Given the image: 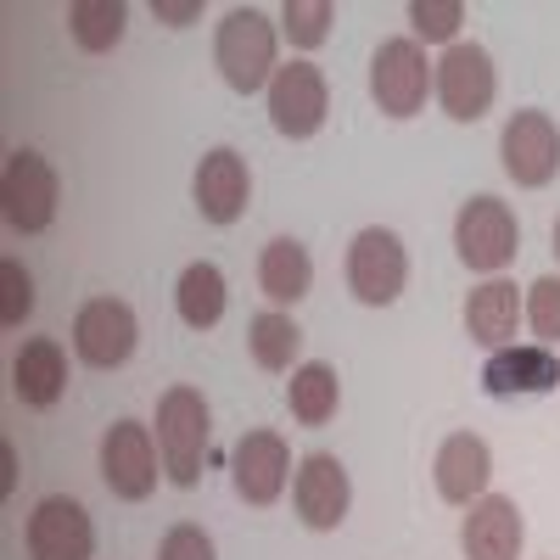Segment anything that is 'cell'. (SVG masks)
<instances>
[{
	"label": "cell",
	"mask_w": 560,
	"mask_h": 560,
	"mask_svg": "<svg viewBox=\"0 0 560 560\" xmlns=\"http://www.w3.org/2000/svg\"><path fill=\"white\" fill-rule=\"evenodd\" d=\"M287 477H292V448L280 432H242L236 454H230V482H236V499L242 504H275L287 493Z\"/></svg>",
	"instance_id": "14"
},
{
	"label": "cell",
	"mask_w": 560,
	"mask_h": 560,
	"mask_svg": "<svg viewBox=\"0 0 560 560\" xmlns=\"http://www.w3.org/2000/svg\"><path fill=\"white\" fill-rule=\"evenodd\" d=\"M432 90H438V102H443V113H448L454 124H477V118L493 107V96H499L493 57L482 51L477 39H454L448 51H443V62H438Z\"/></svg>",
	"instance_id": "6"
},
{
	"label": "cell",
	"mask_w": 560,
	"mask_h": 560,
	"mask_svg": "<svg viewBox=\"0 0 560 560\" xmlns=\"http://www.w3.org/2000/svg\"><path fill=\"white\" fill-rule=\"evenodd\" d=\"M158 560H219V555H213V538H208L197 522H179V527L163 533Z\"/></svg>",
	"instance_id": "30"
},
{
	"label": "cell",
	"mask_w": 560,
	"mask_h": 560,
	"mask_svg": "<svg viewBox=\"0 0 560 560\" xmlns=\"http://www.w3.org/2000/svg\"><path fill=\"white\" fill-rule=\"evenodd\" d=\"M555 258H560V219H555Z\"/></svg>",
	"instance_id": "32"
},
{
	"label": "cell",
	"mask_w": 560,
	"mask_h": 560,
	"mask_svg": "<svg viewBox=\"0 0 560 560\" xmlns=\"http://www.w3.org/2000/svg\"><path fill=\"white\" fill-rule=\"evenodd\" d=\"M28 314H34V280H28V269L18 258H7L0 264V319L23 325Z\"/></svg>",
	"instance_id": "29"
},
{
	"label": "cell",
	"mask_w": 560,
	"mask_h": 560,
	"mask_svg": "<svg viewBox=\"0 0 560 560\" xmlns=\"http://www.w3.org/2000/svg\"><path fill=\"white\" fill-rule=\"evenodd\" d=\"M337 404H342V382H337L331 364L308 359V364L292 370V382H287V409H292L298 427H325V420L337 415Z\"/></svg>",
	"instance_id": "23"
},
{
	"label": "cell",
	"mask_w": 560,
	"mask_h": 560,
	"mask_svg": "<svg viewBox=\"0 0 560 560\" xmlns=\"http://www.w3.org/2000/svg\"><path fill=\"white\" fill-rule=\"evenodd\" d=\"M454 253H459L465 269H477L488 280L504 275L522 253V224H516V213H510V202H499V197L465 202L459 219H454Z\"/></svg>",
	"instance_id": "3"
},
{
	"label": "cell",
	"mask_w": 560,
	"mask_h": 560,
	"mask_svg": "<svg viewBox=\"0 0 560 560\" xmlns=\"http://www.w3.org/2000/svg\"><path fill=\"white\" fill-rule=\"evenodd\" d=\"M124 28H129V7L124 0H73L68 7V34H73V45L79 51H113V45L124 39Z\"/></svg>",
	"instance_id": "24"
},
{
	"label": "cell",
	"mask_w": 560,
	"mask_h": 560,
	"mask_svg": "<svg viewBox=\"0 0 560 560\" xmlns=\"http://www.w3.org/2000/svg\"><path fill=\"white\" fill-rule=\"evenodd\" d=\"M247 353H253V364H258V370H292V364H298V353H303V331H298V319H292V314H280V308L258 314V319L247 325Z\"/></svg>",
	"instance_id": "25"
},
{
	"label": "cell",
	"mask_w": 560,
	"mask_h": 560,
	"mask_svg": "<svg viewBox=\"0 0 560 560\" xmlns=\"http://www.w3.org/2000/svg\"><path fill=\"white\" fill-rule=\"evenodd\" d=\"M0 208H7V224L18 236H39L57 219V168L39 152L18 147L7 158V174H0Z\"/></svg>",
	"instance_id": "7"
},
{
	"label": "cell",
	"mask_w": 560,
	"mask_h": 560,
	"mask_svg": "<svg viewBox=\"0 0 560 560\" xmlns=\"http://www.w3.org/2000/svg\"><path fill=\"white\" fill-rule=\"evenodd\" d=\"M152 18L168 23V28H185L202 18V0H152Z\"/></svg>",
	"instance_id": "31"
},
{
	"label": "cell",
	"mask_w": 560,
	"mask_h": 560,
	"mask_svg": "<svg viewBox=\"0 0 560 560\" xmlns=\"http://www.w3.org/2000/svg\"><path fill=\"white\" fill-rule=\"evenodd\" d=\"M522 292L516 280H482V287H471V298H465V337L482 342V348H516V325H522Z\"/></svg>",
	"instance_id": "19"
},
{
	"label": "cell",
	"mask_w": 560,
	"mask_h": 560,
	"mask_svg": "<svg viewBox=\"0 0 560 560\" xmlns=\"http://www.w3.org/2000/svg\"><path fill=\"white\" fill-rule=\"evenodd\" d=\"M191 197L202 208L208 224H236L253 202V174H247V158L236 147H213L202 163H197V179H191Z\"/></svg>",
	"instance_id": "15"
},
{
	"label": "cell",
	"mask_w": 560,
	"mask_h": 560,
	"mask_svg": "<svg viewBox=\"0 0 560 560\" xmlns=\"http://www.w3.org/2000/svg\"><path fill=\"white\" fill-rule=\"evenodd\" d=\"M331 18H337L331 0H287L280 28H287V39L298 45V51H319L325 34H331Z\"/></svg>",
	"instance_id": "26"
},
{
	"label": "cell",
	"mask_w": 560,
	"mask_h": 560,
	"mask_svg": "<svg viewBox=\"0 0 560 560\" xmlns=\"http://www.w3.org/2000/svg\"><path fill=\"white\" fill-rule=\"evenodd\" d=\"M23 544H28L34 560H90L96 555V522H90V510L79 499L51 493V499L34 504Z\"/></svg>",
	"instance_id": "12"
},
{
	"label": "cell",
	"mask_w": 560,
	"mask_h": 560,
	"mask_svg": "<svg viewBox=\"0 0 560 560\" xmlns=\"http://www.w3.org/2000/svg\"><path fill=\"white\" fill-rule=\"evenodd\" d=\"M140 342V319L124 298H90L79 314H73V353L90 364V370H118L129 364Z\"/></svg>",
	"instance_id": "11"
},
{
	"label": "cell",
	"mask_w": 560,
	"mask_h": 560,
	"mask_svg": "<svg viewBox=\"0 0 560 560\" xmlns=\"http://www.w3.org/2000/svg\"><path fill=\"white\" fill-rule=\"evenodd\" d=\"M404 287H409V253H404V242L393 236V230H382V224L359 230L353 247H348V292L364 308H387V303L404 298Z\"/></svg>",
	"instance_id": "5"
},
{
	"label": "cell",
	"mask_w": 560,
	"mask_h": 560,
	"mask_svg": "<svg viewBox=\"0 0 560 560\" xmlns=\"http://www.w3.org/2000/svg\"><path fill=\"white\" fill-rule=\"evenodd\" d=\"M258 287H264V298H269L275 308L303 303L308 287H314V258H308V247H303L298 236H275V242L264 247V258H258Z\"/></svg>",
	"instance_id": "21"
},
{
	"label": "cell",
	"mask_w": 560,
	"mask_h": 560,
	"mask_svg": "<svg viewBox=\"0 0 560 560\" xmlns=\"http://www.w3.org/2000/svg\"><path fill=\"white\" fill-rule=\"evenodd\" d=\"M488 477H493V448L477 432L443 438V448L432 459V482H438V493L448 504H477L488 493Z\"/></svg>",
	"instance_id": "17"
},
{
	"label": "cell",
	"mask_w": 560,
	"mask_h": 560,
	"mask_svg": "<svg viewBox=\"0 0 560 560\" xmlns=\"http://www.w3.org/2000/svg\"><path fill=\"white\" fill-rule=\"evenodd\" d=\"M292 504L303 527L314 533H337L348 522V504H353V482H348V465L337 454H303L298 459V477H292Z\"/></svg>",
	"instance_id": "13"
},
{
	"label": "cell",
	"mask_w": 560,
	"mask_h": 560,
	"mask_svg": "<svg viewBox=\"0 0 560 560\" xmlns=\"http://www.w3.org/2000/svg\"><path fill=\"white\" fill-rule=\"evenodd\" d=\"M527 325H533V337L538 348H555L560 342V275H544L527 287V303H522Z\"/></svg>",
	"instance_id": "27"
},
{
	"label": "cell",
	"mask_w": 560,
	"mask_h": 560,
	"mask_svg": "<svg viewBox=\"0 0 560 560\" xmlns=\"http://www.w3.org/2000/svg\"><path fill=\"white\" fill-rule=\"evenodd\" d=\"M12 393L28 409H51L68 393V353L57 337H34L23 342V353L12 359Z\"/></svg>",
	"instance_id": "20"
},
{
	"label": "cell",
	"mask_w": 560,
	"mask_h": 560,
	"mask_svg": "<svg viewBox=\"0 0 560 560\" xmlns=\"http://www.w3.org/2000/svg\"><path fill=\"white\" fill-rule=\"evenodd\" d=\"M158 459L163 454L152 443V427H140V420H113L107 438H102V482L113 488V499L140 504L158 488Z\"/></svg>",
	"instance_id": "10"
},
{
	"label": "cell",
	"mask_w": 560,
	"mask_h": 560,
	"mask_svg": "<svg viewBox=\"0 0 560 560\" xmlns=\"http://www.w3.org/2000/svg\"><path fill=\"white\" fill-rule=\"evenodd\" d=\"M560 387V359L549 348H499L482 364V393L488 398H533V393H555Z\"/></svg>",
	"instance_id": "18"
},
{
	"label": "cell",
	"mask_w": 560,
	"mask_h": 560,
	"mask_svg": "<svg viewBox=\"0 0 560 560\" xmlns=\"http://www.w3.org/2000/svg\"><path fill=\"white\" fill-rule=\"evenodd\" d=\"M325 113H331V84H325V73L314 62H287L275 68L269 79V124L287 135V140H308L319 135Z\"/></svg>",
	"instance_id": "9"
},
{
	"label": "cell",
	"mask_w": 560,
	"mask_h": 560,
	"mask_svg": "<svg viewBox=\"0 0 560 560\" xmlns=\"http://www.w3.org/2000/svg\"><path fill=\"white\" fill-rule=\"evenodd\" d=\"M158 454H163V471L174 488H197L202 477V448H208V398L197 387H168L158 398Z\"/></svg>",
	"instance_id": "1"
},
{
	"label": "cell",
	"mask_w": 560,
	"mask_h": 560,
	"mask_svg": "<svg viewBox=\"0 0 560 560\" xmlns=\"http://www.w3.org/2000/svg\"><path fill=\"white\" fill-rule=\"evenodd\" d=\"M499 158H504V174L527 185V191H544V185L560 174V124L538 107L527 113H510L504 135H499Z\"/></svg>",
	"instance_id": "8"
},
{
	"label": "cell",
	"mask_w": 560,
	"mask_h": 560,
	"mask_svg": "<svg viewBox=\"0 0 560 560\" xmlns=\"http://www.w3.org/2000/svg\"><path fill=\"white\" fill-rule=\"evenodd\" d=\"M459 23H465L459 0H415L409 7V28H415V39H427V45H454Z\"/></svg>",
	"instance_id": "28"
},
{
	"label": "cell",
	"mask_w": 560,
	"mask_h": 560,
	"mask_svg": "<svg viewBox=\"0 0 560 560\" xmlns=\"http://www.w3.org/2000/svg\"><path fill=\"white\" fill-rule=\"evenodd\" d=\"M224 303H230V287H224V269L197 258L179 269V287H174V308L179 319L191 325V331H213V325L224 319Z\"/></svg>",
	"instance_id": "22"
},
{
	"label": "cell",
	"mask_w": 560,
	"mask_h": 560,
	"mask_svg": "<svg viewBox=\"0 0 560 560\" xmlns=\"http://www.w3.org/2000/svg\"><path fill=\"white\" fill-rule=\"evenodd\" d=\"M438 62H427V45L409 39H382V51L370 57V96L387 118H415L432 96Z\"/></svg>",
	"instance_id": "4"
},
{
	"label": "cell",
	"mask_w": 560,
	"mask_h": 560,
	"mask_svg": "<svg viewBox=\"0 0 560 560\" xmlns=\"http://www.w3.org/2000/svg\"><path fill=\"white\" fill-rule=\"evenodd\" d=\"M213 62H219L224 84L236 90V96H258V90H269V79H275V23L258 7H236L219 23Z\"/></svg>",
	"instance_id": "2"
},
{
	"label": "cell",
	"mask_w": 560,
	"mask_h": 560,
	"mask_svg": "<svg viewBox=\"0 0 560 560\" xmlns=\"http://www.w3.org/2000/svg\"><path fill=\"white\" fill-rule=\"evenodd\" d=\"M471 516L459 527V549L465 560H522V538H527V522L516 499L504 493H482L477 504H465Z\"/></svg>",
	"instance_id": "16"
}]
</instances>
